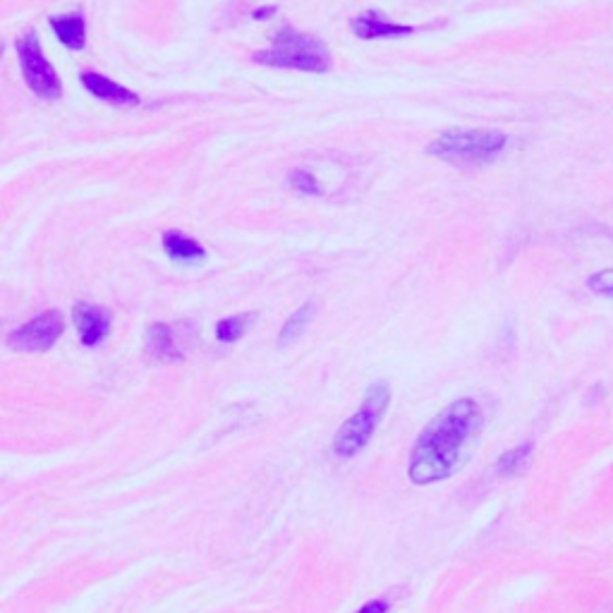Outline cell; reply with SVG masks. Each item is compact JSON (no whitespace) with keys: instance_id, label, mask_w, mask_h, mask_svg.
<instances>
[{"instance_id":"cell-1","label":"cell","mask_w":613,"mask_h":613,"mask_svg":"<svg viewBox=\"0 0 613 613\" xmlns=\"http://www.w3.org/2000/svg\"><path fill=\"white\" fill-rule=\"evenodd\" d=\"M482 434V408L477 400L460 398L439 412L417 436L410 453L412 484L448 479L470 458Z\"/></svg>"},{"instance_id":"cell-2","label":"cell","mask_w":613,"mask_h":613,"mask_svg":"<svg viewBox=\"0 0 613 613\" xmlns=\"http://www.w3.org/2000/svg\"><path fill=\"white\" fill-rule=\"evenodd\" d=\"M254 63L321 75V72L331 70V51L319 36L302 34L293 27H283L273 36L271 48L254 53Z\"/></svg>"},{"instance_id":"cell-3","label":"cell","mask_w":613,"mask_h":613,"mask_svg":"<svg viewBox=\"0 0 613 613\" xmlns=\"http://www.w3.org/2000/svg\"><path fill=\"white\" fill-rule=\"evenodd\" d=\"M388 403H391V391H388L384 381H376V384L369 386L367 393H364L362 408L336 432L333 453L338 458H352V455L360 453L374 436L376 424L384 417Z\"/></svg>"},{"instance_id":"cell-4","label":"cell","mask_w":613,"mask_h":613,"mask_svg":"<svg viewBox=\"0 0 613 613\" xmlns=\"http://www.w3.org/2000/svg\"><path fill=\"white\" fill-rule=\"evenodd\" d=\"M508 144L499 130H446L429 144L432 156L458 163H482L494 159Z\"/></svg>"},{"instance_id":"cell-5","label":"cell","mask_w":613,"mask_h":613,"mask_svg":"<svg viewBox=\"0 0 613 613\" xmlns=\"http://www.w3.org/2000/svg\"><path fill=\"white\" fill-rule=\"evenodd\" d=\"M17 58H20L22 75L27 80L29 89L34 91L41 99H60L63 94V84H60L58 72L48 63L44 56V48L39 44V36L34 32H27L17 41Z\"/></svg>"},{"instance_id":"cell-6","label":"cell","mask_w":613,"mask_h":613,"mask_svg":"<svg viewBox=\"0 0 613 613\" xmlns=\"http://www.w3.org/2000/svg\"><path fill=\"white\" fill-rule=\"evenodd\" d=\"M65 331V319L63 314L56 309H48V312L39 314L27 324H22L20 329H15L8 336V345L12 350L20 352H44L53 348V343L63 336Z\"/></svg>"},{"instance_id":"cell-7","label":"cell","mask_w":613,"mask_h":613,"mask_svg":"<svg viewBox=\"0 0 613 613\" xmlns=\"http://www.w3.org/2000/svg\"><path fill=\"white\" fill-rule=\"evenodd\" d=\"M72 317H75L82 345L96 348V345L106 341L108 331H111V317L101 307L89 305V302H77L75 309H72Z\"/></svg>"},{"instance_id":"cell-8","label":"cell","mask_w":613,"mask_h":613,"mask_svg":"<svg viewBox=\"0 0 613 613\" xmlns=\"http://www.w3.org/2000/svg\"><path fill=\"white\" fill-rule=\"evenodd\" d=\"M352 32H355V36H360V39H396V36H410L415 32V27H410V24H396L386 20L379 12L369 10L352 20Z\"/></svg>"},{"instance_id":"cell-9","label":"cell","mask_w":613,"mask_h":613,"mask_svg":"<svg viewBox=\"0 0 613 613\" xmlns=\"http://www.w3.org/2000/svg\"><path fill=\"white\" fill-rule=\"evenodd\" d=\"M82 84L96 99L113 103V106H137L139 103V96L135 91L125 89L123 84L108 80V77L99 75V72H82Z\"/></svg>"},{"instance_id":"cell-10","label":"cell","mask_w":613,"mask_h":613,"mask_svg":"<svg viewBox=\"0 0 613 613\" xmlns=\"http://www.w3.org/2000/svg\"><path fill=\"white\" fill-rule=\"evenodd\" d=\"M147 355L151 360L163 364H178L185 362L178 345L173 341V331L168 324H151L147 331Z\"/></svg>"},{"instance_id":"cell-11","label":"cell","mask_w":613,"mask_h":613,"mask_svg":"<svg viewBox=\"0 0 613 613\" xmlns=\"http://www.w3.org/2000/svg\"><path fill=\"white\" fill-rule=\"evenodd\" d=\"M51 29L56 32L60 44L70 51H82L87 44V24L80 12H68V15H56L51 17Z\"/></svg>"},{"instance_id":"cell-12","label":"cell","mask_w":613,"mask_h":613,"mask_svg":"<svg viewBox=\"0 0 613 613\" xmlns=\"http://www.w3.org/2000/svg\"><path fill=\"white\" fill-rule=\"evenodd\" d=\"M163 250H166V254L173 259V262H182V264L202 262L206 257V250L197 240L185 238V235H180L178 230H168V233L163 235Z\"/></svg>"},{"instance_id":"cell-13","label":"cell","mask_w":613,"mask_h":613,"mask_svg":"<svg viewBox=\"0 0 613 613\" xmlns=\"http://www.w3.org/2000/svg\"><path fill=\"white\" fill-rule=\"evenodd\" d=\"M314 312H317V307L309 302V305H302L297 312L290 317L288 321H285V326L281 329V333H278V343L281 345H290L295 343L297 338L305 333V329L309 326V321L314 319Z\"/></svg>"},{"instance_id":"cell-14","label":"cell","mask_w":613,"mask_h":613,"mask_svg":"<svg viewBox=\"0 0 613 613\" xmlns=\"http://www.w3.org/2000/svg\"><path fill=\"white\" fill-rule=\"evenodd\" d=\"M534 451V446L530 441L520 443V446L511 448L508 453H503L499 458V463H496V472H499L501 477H511V475H518L523 467L530 463V455Z\"/></svg>"},{"instance_id":"cell-15","label":"cell","mask_w":613,"mask_h":613,"mask_svg":"<svg viewBox=\"0 0 613 613\" xmlns=\"http://www.w3.org/2000/svg\"><path fill=\"white\" fill-rule=\"evenodd\" d=\"M252 321V314H240V317L221 319L216 324V338L221 343H238L245 336L247 324Z\"/></svg>"},{"instance_id":"cell-16","label":"cell","mask_w":613,"mask_h":613,"mask_svg":"<svg viewBox=\"0 0 613 613\" xmlns=\"http://www.w3.org/2000/svg\"><path fill=\"white\" fill-rule=\"evenodd\" d=\"M290 187L302 194H321L319 182L309 171H293L290 173Z\"/></svg>"},{"instance_id":"cell-17","label":"cell","mask_w":613,"mask_h":613,"mask_svg":"<svg viewBox=\"0 0 613 613\" xmlns=\"http://www.w3.org/2000/svg\"><path fill=\"white\" fill-rule=\"evenodd\" d=\"M587 288H590L592 293H597L602 297H611L613 300V269L594 273V276H590V281H587Z\"/></svg>"},{"instance_id":"cell-18","label":"cell","mask_w":613,"mask_h":613,"mask_svg":"<svg viewBox=\"0 0 613 613\" xmlns=\"http://www.w3.org/2000/svg\"><path fill=\"white\" fill-rule=\"evenodd\" d=\"M388 611V602L384 599H376V602H369L367 606H362L357 613H386Z\"/></svg>"},{"instance_id":"cell-19","label":"cell","mask_w":613,"mask_h":613,"mask_svg":"<svg viewBox=\"0 0 613 613\" xmlns=\"http://www.w3.org/2000/svg\"><path fill=\"white\" fill-rule=\"evenodd\" d=\"M273 15H276V8H273V5H271V8H269V5H264V8L254 10V15H252V17H254V20H257V22H264V20H269V17H273Z\"/></svg>"}]
</instances>
